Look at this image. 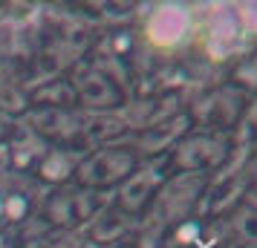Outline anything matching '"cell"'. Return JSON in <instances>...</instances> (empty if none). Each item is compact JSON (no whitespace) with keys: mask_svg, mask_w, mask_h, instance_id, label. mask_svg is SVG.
<instances>
[{"mask_svg":"<svg viewBox=\"0 0 257 248\" xmlns=\"http://www.w3.org/2000/svg\"><path fill=\"white\" fill-rule=\"evenodd\" d=\"M70 173H75V165H72L64 153H49L47 159H44V165H41V176L52 179V182L70 176Z\"/></svg>","mask_w":257,"mask_h":248,"instance_id":"ba28073f","label":"cell"},{"mask_svg":"<svg viewBox=\"0 0 257 248\" xmlns=\"http://www.w3.org/2000/svg\"><path fill=\"white\" fill-rule=\"evenodd\" d=\"M159 170H153V167H145V170H133L124 182H121V188H118V208L127 213H139L148 202L153 199V193L159 188Z\"/></svg>","mask_w":257,"mask_h":248,"instance_id":"277c9868","label":"cell"},{"mask_svg":"<svg viewBox=\"0 0 257 248\" xmlns=\"http://www.w3.org/2000/svg\"><path fill=\"white\" fill-rule=\"evenodd\" d=\"M87 213H93L90 196L87 193H55L47 205V216L55 225H78L87 219Z\"/></svg>","mask_w":257,"mask_h":248,"instance_id":"5b68a950","label":"cell"},{"mask_svg":"<svg viewBox=\"0 0 257 248\" xmlns=\"http://www.w3.org/2000/svg\"><path fill=\"white\" fill-rule=\"evenodd\" d=\"M208 32L214 41H222V44H228L237 38V24H234V15L228 9H220V12L211 15L208 21Z\"/></svg>","mask_w":257,"mask_h":248,"instance_id":"52a82bcc","label":"cell"},{"mask_svg":"<svg viewBox=\"0 0 257 248\" xmlns=\"http://www.w3.org/2000/svg\"><path fill=\"white\" fill-rule=\"evenodd\" d=\"M133 170H136V153L130 147H107L75 165V176L84 188H107L113 182H124Z\"/></svg>","mask_w":257,"mask_h":248,"instance_id":"7a4b0ae2","label":"cell"},{"mask_svg":"<svg viewBox=\"0 0 257 248\" xmlns=\"http://www.w3.org/2000/svg\"><path fill=\"white\" fill-rule=\"evenodd\" d=\"M142 32L156 52H176L194 35V12L185 3H159L148 15Z\"/></svg>","mask_w":257,"mask_h":248,"instance_id":"6da1fadb","label":"cell"},{"mask_svg":"<svg viewBox=\"0 0 257 248\" xmlns=\"http://www.w3.org/2000/svg\"><path fill=\"white\" fill-rule=\"evenodd\" d=\"M0 219H3V199H0Z\"/></svg>","mask_w":257,"mask_h":248,"instance_id":"9c48e42d","label":"cell"},{"mask_svg":"<svg viewBox=\"0 0 257 248\" xmlns=\"http://www.w3.org/2000/svg\"><path fill=\"white\" fill-rule=\"evenodd\" d=\"M222 153H225V144L217 142V139H194L185 147H179L176 162L191 167V170H205V167L217 165L222 159Z\"/></svg>","mask_w":257,"mask_h":248,"instance_id":"8992f818","label":"cell"},{"mask_svg":"<svg viewBox=\"0 0 257 248\" xmlns=\"http://www.w3.org/2000/svg\"><path fill=\"white\" fill-rule=\"evenodd\" d=\"M78 98L90 110H113V107L124 104L121 87L101 70H90L81 75V81H78Z\"/></svg>","mask_w":257,"mask_h":248,"instance_id":"3957f363","label":"cell"}]
</instances>
